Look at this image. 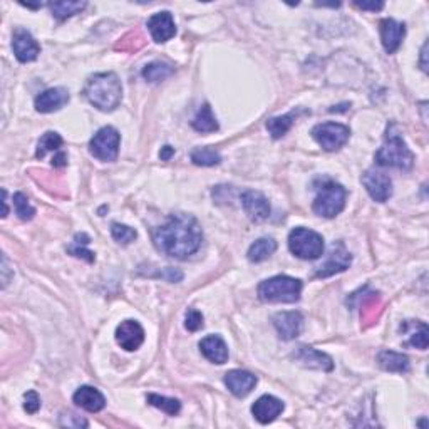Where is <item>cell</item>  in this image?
Listing matches in <instances>:
<instances>
[{
    "mask_svg": "<svg viewBox=\"0 0 429 429\" xmlns=\"http://www.w3.org/2000/svg\"><path fill=\"white\" fill-rule=\"evenodd\" d=\"M111 235L119 245H129L131 242H135L136 237H137L135 228H131V226L123 225V224H112L111 225Z\"/></svg>",
    "mask_w": 429,
    "mask_h": 429,
    "instance_id": "836d02e7",
    "label": "cell"
},
{
    "mask_svg": "<svg viewBox=\"0 0 429 429\" xmlns=\"http://www.w3.org/2000/svg\"><path fill=\"white\" fill-rule=\"evenodd\" d=\"M426 56H428V42H424L423 51H421V69L424 72H428V62H426Z\"/></svg>",
    "mask_w": 429,
    "mask_h": 429,
    "instance_id": "7bdbcfd3",
    "label": "cell"
},
{
    "mask_svg": "<svg viewBox=\"0 0 429 429\" xmlns=\"http://www.w3.org/2000/svg\"><path fill=\"white\" fill-rule=\"evenodd\" d=\"M289 249L295 257L302 260H317L323 255V238L322 235L309 228H294L289 235Z\"/></svg>",
    "mask_w": 429,
    "mask_h": 429,
    "instance_id": "8992f818",
    "label": "cell"
},
{
    "mask_svg": "<svg viewBox=\"0 0 429 429\" xmlns=\"http://www.w3.org/2000/svg\"><path fill=\"white\" fill-rule=\"evenodd\" d=\"M67 252L71 253V255H74V257H78V258H84V260L86 262H89V264H92V262H94V253L91 252V250H87V249H84V245L81 246V245H78V244H74V245H71L67 249Z\"/></svg>",
    "mask_w": 429,
    "mask_h": 429,
    "instance_id": "8d00e7d4",
    "label": "cell"
},
{
    "mask_svg": "<svg viewBox=\"0 0 429 429\" xmlns=\"http://www.w3.org/2000/svg\"><path fill=\"white\" fill-rule=\"evenodd\" d=\"M225 386L228 387V391L232 392L237 398H245L250 392L255 389L257 386V378L249 371L242 369H233L225 374Z\"/></svg>",
    "mask_w": 429,
    "mask_h": 429,
    "instance_id": "2e32d148",
    "label": "cell"
},
{
    "mask_svg": "<svg viewBox=\"0 0 429 429\" xmlns=\"http://www.w3.org/2000/svg\"><path fill=\"white\" fill-rule=\"evenodd\" d=\"M192 161L198 166H214L221 163V155L213 148H196L192 151Z\"/></svg>",
    "mask_w": 429,
    "mask_h": 429,
    "instance_id": "1f68e13d",
    "label": "cell"
},
{
    "mask_svg": "<svg viewBox=\"0 0 429 429\" xmlns=\"http://www.w3.org/2000/svg\"><path fill=\"white\" fill-rule=\"evenodd\" d=\"M173 155H175V149H173L171 146H165V148H161V151H160V158L163 161H168L169 158H171Z\"/></svg>",
    "mask_w": 429,
    "mask_h": 429,
    "instance_id": "b9f144b4",
    "label": "cell"
},
{
    "mask_svg": "<svg viewBox=\"0 0 429 429\" xmlns=\"http://www.w3.org/2000/svg\"><path fill=\"white\" fill-rule=\"evenodd\" d=\"M66 418V423H59L60 426H74V428H87V421L81 419L79 416L72 414V412H69V416H64Z\"/></svg>",
    "mask_w": 429,
    "mask_h": 429,
    "instance_id": "74e56055",
    "label": "cell"
},
{
    "mask_svg": "<svg viewBox=\"0 0 429 429\" xmlns=\"http://www.w3.org/2000/svg\"><path fill=\"white\" fill-rule=\"evenodd\" d=\"M67 103H69V92H67V89H64V87L47 89V91L40 92L34 101L35 109H37L39 112H42V115L59 111V109L62 106H66Z\"/></svg>",
    "mask_w": 429,
    "mask_h": 429,
    "instance_id": "ffe728a7",
    "label": "cell"
},
{
    "mask_svg": "<svg viewBox=\"0 0 429 429\" xmlns=\"http://www.w3.org/2000/svg\"><path fill=\"white\" fill-rule=\"evenodd\" d=\"M72 399H74V403L78 404L79 407H83V410L87 412H99L106 406L104 396L101 394L96 387L91 386L79 387V389L74 392V396H72Z\"/></svg>",
    "mask_w": 429,
    "mask_h": 429,
    "instance_id": "44dd1931",
    "label": "cell"
},
{
    "mask_svg": "<svg viewBox=\"0 0 429 429\" xmlns=\"http://www.w3.org/2000/svg\"><path fill=\"white\" fill-rule=\"evenodd\" d=\"M352 264V255L349 250L346 249V245L342 242H335L330 246V252L327 255V260L323 262L321 267H317V272L315 277L319 278H327L332 277L335 274H341L344 270H347Z\"/></svg>",
    "mask_w": 429,
    "mask_h": 429,
    "instance_id": "9c48e42d",
    "label": "cell"
},
{
    "mask_svg": "<svg viewBox=\"0 0 429 429\" xmlns=\"http://www.w3.org/2000/svg\"><path fill=\"white\" fill-rule=\"evenodd\" d=\"M141 74H143V78L149 81V83H161V81H165L166 78H169V76L173 74V67L169 66V64L156 60V62L148 64Z\"/></svg>",
    "mask_w": 429,
    "mask_h": 429,
    "instance_id": "f1b7e54d",
    "label": "cell"
},
{
    "mask_svg": "<svg viewBox=\"0 0 429 429\" xmlns=\"http://www.w3.org/2000/svg\"><path fill=\"white\" fill-rule=\"evenodd\" d=\"M242 205H244L245 213L249 214L250 220L255 221V224L265 221L270 217V212H272L269 200L260 192H253V190H249L242 195Z\"/></svg>",
    "mask_w": 429,
    "mask_h": 429,
    "instance_id": "5bb4252c",
    "label": "cell"
},
{
    "mask_svg": "<svg viewBox=\"0 0 429 429\" xmlns=\"http://www.w3.org/2000/svg\"><path fill=\"white\" fill-rule=\"evenodd\" d=\"M119 143L121 136L117 129L112 126H104L89 141V153L98 158L99 161L111 163V161H116L117 155H119Z\"/></svg>",
    "mask_w": 429,
    "mask_h": 429,
    "instance_id": "52a82bcc",
    "label": "cell"
},
{
    "mask_svg": "<svg viewBox=\"0 0 429 429\" xmlns=\"http://www.w3.org/2000/svg\"><path fill=\"white\" fill-rule=\"evenodd\" d=\"M378 362L384 371L389 372H407L411 367L407 355L394 351H380L378 354Z\"/></svg>",
    "mask_w": 429,
    "mask_h": 429,
    "instance_id": "603a6c76",
    "label": "cell"
},
{
    "mask_svg": "<svg viewBox=\"0 0 429 429\" xmlns=\"http://www.w3.org/2000/svg\"><path fill=\"white\" fill-rule=\"evenodd\" d=\"M295 361H298L302 366L310 367V369H319V371H326L330 372L334 369V362L327 354L323 352L314 349V347L309 346H301L297 349V352L294 354Z\"/></svg>",
    "mask_w": 429,
    "mask_h": 429,
    "instance_id": "d6986e66",
    "label": "cell"
},
{
    "mask_svg": "<svg viewBox=\"0 0 429 429\" xmlns=\"http://www.w3.org/2000/svg\"><path fill=\"white\" fill-rule=\"evenodd\" d=\"M282 411H283L282 401L275 398V396H269V394L258 398L252 406V414L260 424L272 423V421H275L278 416L282 414Z\"/></svg>",
    "mask_w": 429,
    "mask_h": 429,
    "instance_id": "ac0fdd59",
    "label": "cell"
},
{
    "mask_svg": "<svg viewBox=\"0 0 429 429\" xmlns=\"http://www.w3.org/2000/svg\"><path fill=\"white\" fill-rule=\"evenodd\" d=\"M14 54L20 62H32L40 54V46L37 40L32 37V34L26 29H15L14 39H12Z\"/></svg>",
    "mask_w": 429,
    "mask_h": 429,
    "instance_id": "8fae6325",
    "label": "cell"
},
{
    "mask_svg": "<svg viewBox=\"0 0 429 429\" xmlns=\"http://www.w3.org/2000/svg\"><path fill=\"white\" fill-rule=\"evenodd\" d=\"M346 198L347 192L342 185L332 180H323L317 186V196H315L312 208L319 217L335 218L346 206Z\"/></svg>",
    "mask_w": 429,
    "mask_h": 429,
    "instance_id": "5b68a950",
    "label": "cell"
},
{
    "mask_svg": "<svg viewBox=\"0 0 429 429\" xmlns=\"http://www.w3.org/2000/svg\"><path fill=\"white\" fill-rule=\"evenodd\" d=\"M354 6L361 10L378 12V10H382L384 3L382 2H354Z\"/></svg>",
    "mask_w": 429,
    "mask_h": 429,
    "instance_id": "f35d334b",
    "label": "cell"
},
{
    "mask_svg": "<svg viewBox=\"0 0 429 429\" xmlns=\"http://www.w3.org/2000/svg\"><path fill=\"white\" fill-rule=\"evenodd\" d=\"M301 294L302 282L289 275H277L258 285L260 301L270 303H294L301 298Z\"/></svg>",
    "mask_w": 429,
    "mask_h": 429,
    "instance_id": "277c9868",
    "label": "cell"
},
{
    "mask_svg": "<svg viewBox=\"0 0 429 429\" xmlns=\"http://www.w3.org/2000/svg\"><path fill=\"white\" fill-rule=\"evenodd\" d=\"M351 129L339 123H322L312 129V137L326 151H337L349 141Z\"/></svg>",
    "mask_w": 429,
    "mask_h": 429,
    "instance_id": "ba28073f",
    "label": "cell"
},
{
    "mask_svg": "<svg viewBox=\"0 0 429 429\" xmlns=\"http://www.w3.org/2000/svg\"><path fill=\"white\" fill-rule=\"evenodd\" d=\"M403 330H410V341L406 346H412L416 349L426 351L428 349V326L419 321H407L401 326Z\"/></svg>",
    "mask_w": 429,
    "mask_h": 429,
    "instance_id": "cb8c5ba5",
    "label": "cell"
},
{
    "mask_svg": "<svg viewBox=\"0 0 429 429\" xmlns=\"http://www.w3.org/2000/svg\"><path fill=\"white\" fill-rule=\"evenodd\" d=\"M12 200H14L15 213L19 214V218H20V220H24V221H29V220H32V218H34V214H35V208H34V206L31 205L29 198H27L26 195H24V193H15V195H14V198H12Z\"/></svg>",
    "mask_w": 429,
    "mask_h": 429,
    "instance_id": "d6a6232c",
    "label": "cell"
},
{
    "mask_svg": "<svg viewBox=\"0 0 429 429\" xmlns=\"http://www.w3.org/2000/svg\"><path fill=\"white\" fill-rule=\"evenodd\" d=\"M148 29L149 34L155 42H168L169 39L175 37L176 34V26L175 20H173V15L169 12H158V14L149 17L148 20Z\"/></svg>",
    "mask_w": 429,
    "mask_h": 429,
    "instance_id": "9a60e30c",
    "label": "cell"
},
{
    "mask_svg": "<svg viewBox=\"0 0 429 429\" xmlns=\"http://www.w3.org/2000/svg\"><path fill=\"white\" fill-rule=\"evenodd\" d=\"M84 98L103 112L115 111L123 99V86L116 72H98L87 79Z\"/></svg>",
    "mask_w": 429,
    "mask_h": 429,
    "instance_id": "7a4b0ae2",
    "label": "cell"
},
{
    "mask_svg": "<svg viewBox=\"0 0 429 429\" xmlns=\"http://www.w3.org/2000/svg\"><path fill=\"white\" fill-rule=\"evenodd\" d=\"M10 282V275H9V260L3 255L2 257V287H7V283Z\"/></svg>",
    "mask_w": 429,
    "mask_h": 429,
    "instance_id": "ab89813d",
    "label": "cell"
},
{
    "mask_svg": "<svg viewBox=\"0 0 429 429\" xmlns=\"http://www.w3.org/2000/svg\"><path fill=\"white\" fill-rule=\"evenodd\" d=\"M201 354L208 359L210 362L225 364L228 361V347L220 335H208L200 342Z\"/></svg>",
    "mask_w": 429,
    "mask_h": 429,
    "instance_id": "7402d4cb",
    "label": "cell"
},
{
    "mask_svg": "<svg viewBox=\"0 0 429 429\" xmlns=\"http://www.w3.org/2000/svg\"><path fill=\"white\" fill-rule=\"evenodd\" d=\"M153 242L161 253L178 260H186L200 250L203 232L193 214L173 213L155 230Z\"/></svg>",
    "mask_w": 429,
    "mask_h": 429,
    "instance_id": "6da1fadb",
    "label": "cell"
},
{
    "mask_svg": "<svg viewBox=\"0 0 429 429\" xmlns=\"http://www.w3.org/2000/svg\"><path fill=\"white\" fill-rule=\"evenodd\" d=\"M86 2H54L51 3V10L58 20H66L86 9Z\"/></svg>",
    "mask_w": 429,
    "mask_h": 429,
    "instance_id": "f546056e",
    "label": "cell"
},
{
    "mask_svg": "<svg viewBox=\"0 0 429 429\" xmlns=\"http://www.w3.org/2000/svg\"><path fill=\"white\" fill-rule=\"evenodd\" d=\"M192 124L198 133L218 131V121H217V117L213 116V111H212V108H210V104H203V106L200 108V111L196 112L195 119H193Z\"/></svg>",
    "mask_w": 429,
    "mask_h": 429,
    "instance_id": "4316f807",
    "label": "cell"
},
{
    "mask_svg": "<svg viewBox=\"0 0 429 429\" xmlns=\"http://www.w3.org/2000/svg\"><path fill=\"white\" fill-rule=\"evenodd\" d=\"M146 401H148V404H151V406L158 407V410H161L169 416H176L181 410L180 401L173 399V398H165V396H160V394H148Z\"/></svg>",
    "mask_w": 429,
    "mask_h": 429,
    "instance_id": "4dcf8cb0",
    "label": "cell"
},
{
    "mask_svg": "<svg viewBox=\"0 0 429 429\" xmlns=\"http://www.w3.org/2000/svg\"><path fill=\"white\" fill-rule=\"evenodd\" d=\"M275 250H277V242L270 237H264L258 238L255 244H252L246 257H249V260L252 262V264H258V262H264L270 255H274Z\"/></svg>",
    "mask_w": 429,
    "mask_h": 429,
    "instance_id": "d4e9b609",
    "label": "cell"
},
{
    "mask_svg": "<svg viewBox=\"0 0 429 429\" xmlns=\"http://www.w3.org/2000/svg\"><path fill=\"white\" fill-rule=\"evenodd\" d=\"M272 321L283 341H292L301 335L303 327V317L301 312H278L274 315Z\"/></svg>",
    "mask_w": 429,
    "mask_h": 429,
    "instance_id": "e0dca14e",
    "label": "cell"
},
{
    "mask_svg": "<svg viewBox=\"0 0 429 429\" xmlns=\"http://www.w3.org/2000/svg\"><path fill=\"white\" fill-rule=\"evenodd\" d=\"M362 185L366 186L367 193L374 201L384 203L392 196V181L391 178L384 173L376 171V169H367L362 175Z\"/></svg>",
    "mask_w": 429,
    "mask_h": 429,
    "instance_id": "30bf717a",
    "label": "cell"
},
{
    "mask_svg": "<svg viewBox=\"0 0 429 429\" xmlns=\"http://www.w3.org/2000/svg\"><path fill=\"white\" fill-rule=\"evenodd\" d=\"M2 195H3V200H2L3 213H2V217H7V213H9V208H7V192H6V190H2Z\"/></svg>",
    "mask_w": 429,
    "mask_h": 429,
    "instance_id": "ee69618b",
    "label": "cell"
},
{
    "mask_svg": "<svg viewBox=\"0 0 429 429\" xmlns=\"http://www.w3.org/2000/svg\"><path fill=\"white\" fill-rule=\"evenodd\" d=\"M67 165V155L64 151H59L58 155L52 158V166L56 168H62V166Z\"/></svg>",
    "mask_w": 429,
    "mask_h": 429,
    "instance_id": "60d3db41",
    "label": "cell"
},
{
    "mask_svg": "<svg viewBox=\"0 0 429 429\" xmlns=\"http://www.w3.org/2000/svg\"><path fill=\"white\" fill-rule=\"evenodd\" d=\"M62 143H64V140H62V136L59 135V133L47 131L46 135H44L39 140L37 151H35V156L42 160V158L46 156L47 153H51V151L59 153L60 151V146H62Z\"/></svg>",
    "mask_w": 429,
    "mask_h": 429,
    "instance_id": "83f0119b",
    "label": "cell"
},
{
    "mask_svg": "<svg viewBox=\"0 0 429 429\" xmlns=\"http://www.w3.org/2000/svg\"><path fill=\"white\" fill-rule=\"evenodd\" d=\"M406 35V26L394 19L380 20V42L387 54H394Z\"/></svg>",
    "mask_w": 429,
    "mask_h": 429,
    "instance_id": "4fadbf2b",
    "label": "cell"
},
{
    "mask_svg": "<svg viewBox=\"0 0 429 429\" xmlns=\"http://www.w3.org/2000/svg\"><path fill=\"white\" fill-rule=\"evenodd\" d=\"M185 327L190 332L200 330L201 327H203V315H201V312H198L196 309H190L185 317Z\"/></svg>",
    "mask_w": 429,
    "mask_h": 429,
    "instance_id": "e575fe53",
    "label": "cell"
},
{
    "mask_svg": "<svg viewBox=\"0 0 429 429\" xmlns=\"http://www.w3.org/2000/svg\"><path fill=\"white\" fill-rule=\"evenodd\" d=\"M376 163L384 168L411 169L414 165V155L407 148L406 141L401 136L399 128L396 123L387 124L386 135H384V144L376 153Z\"/></svg>",
    "mask_w": 429,
    "mask_h": 429,
    "instance_id": "3957f363",
    "label": "cell"
},
{
    "mask_svg": "<svg viewBox=\"0 0 429 429\" xmlns=\"http://www.w3.org/2000/svg\"><path fill=\"white\" fill-rule=\"evenodd\" d=\"M24 410L29 414H35L40 410V398L35 391H29L24 394Z\"/></svg>",
    "mask_w": 429,
    "mask_h": 429,
    "instance_id": "d590c367",
    "label": "cell"
},
{
    "mask_svg": "<svg viewBox=\"0 0 429 429\" xmlns=\"http://www.w3.org/2000/svg\"><path fill=\"white\" fill-rule=\"evenodd\" d=\"M116 341L124 351L133 352L141 347L144 342V330L137 321H124L117 326Z\"/></svg>",
    "mask_w": 429,
    "mask_h": 429,
    "instance_id": "7c38bea8",
    "label": "cell"
},
{
    "mask_svg": "<svg viewBox=\"0 0 429 429\" xmlns=\"http://www.w3.org/2000/svg\"><path fill=\"white\" fill-rule=\"evenodd\" d=\"M298 111H292L285 116H278V117H270L267 121V129L272 135L274 140H280L282 136H285L287 133L290 131V128L294 126L295 119H297Z\"/></svg>",
    "mask_w": 429,
    "mask_h": 429,
    "instance_id": "484cf974",
    "label": "cell"
}]
</instances>
